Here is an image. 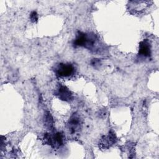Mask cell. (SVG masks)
I'll return each mask as SVG.
<instances>
[{"label":"cell","mask_w":159,"mask_h":159,"mask_svg":"<svg viewBox=\"0 0 159 159\" xmlns=\"http://www.w3.org/2000/svg\"><path fill=\"white\" fill-rule=\"evenodd\" d=\"M43 140L45 144H48L54 148H57L63 143V135L61 132H57L53 135L45 133Z\"/></svg>","instance_id":"obj_1"},{"label":"cell","mask_w":159,"mask_h":159,"mask_svg":"<svg viewBox=\"0 0 159 159\" xmlns=\"http://www.w3.org/2000/svg\"><path fill=\"white\" fill-rule=\"evenodd\" d=\"M117 141L115 133L111 130L107 136H102L99 142V147L101 149H107Z\"/></svg>","instance_id":"obj_2"},{"label":"cell","mask_w":159,"mask_h":159,"mask_svg":"<svg viewBox=\"0 0 159 159\" xmlns=\"http://www.w3.org/2000/svg\"><path fill=\"white\" fill-rule=\"evenodd\" d=\"M75 71L74 66L70 63H60L56 68V74L59 77L71 76Z\"/></svg>","instance_id":"obj_3"},{"label":"cell","mask_w":159,"mask_h":159,"mask_svg":"<svg viewBox=\"0 0 159 159\" xmlns=\"http://www.w3.org/2000/svg\"><path fill=\"white\" fill-rule=\"evenodd\" d=\"M56 95L62 101H70L73 99V94L68 88L65 86L60 85L56 92Z\"/></svg>","instance_id":"obj_4"},{"label":"cell","mask_w":159,"mask_h":159,"mask_svg":"<svg viewBox=\"0 0 159 159\" xmlns=\"http://www.w3.org/2000/svg\"><path fill=\"white\" fill-rule=\"evenodd\" d=\"M81 122L80 117L77 114H74L68 121V127L71 133L73 134L79 131L81 128Z\"/></svg>","instance_id":"obj_5"},{"label":"cell","mask_w":159,"mask_h":159,"mask_svg":"<svg viewBox=\"0 0 159 159\" xmlns=\"http://www.w3.org/2000/svg\"><path fill=\"white\" fill-rule=\"evenodd\" d=\"M139 53L144 57H148L151 55V46L147 40H143L140 42Z\"/></svg>","instance_id":"obj_6"},{"label":"cell","mask_w":159,"mask_h":159,"mask_svg":"<svg viewBox=\"0 0 159 159\" xmlns=\"http://www.w3.org/2000/svg\"><path fill=\"white\" fill-rule=\"evenodd\" d=\"M88 41V34L83 32H78L74 41V45L75 47H86Z\"/></svg>","instance_id":"obj_7"},{"label":"cell","mask_w":159,"mask_h":159,"mask_svg":"<svg viewBox=\"0 0 159 159\" xmlns=\"http://www.w3.org/2000/svg\"><path fill=\"white\" fill-rule=\"evenodd\" d=\"M45 125L49 128L51 129L53 127V120L52 118V116H51L50 113L49 112H46L45 116Z\"/></svg>","instance_id":"obj_8"},{"label":"cell","mask_w":159,"mask_h":159,"mask_svg":"<svg viewBox=\"0 0 159 159\" xmlns=\"http://www.w3.org/2000/svg\"><path fill=\"white\" fill-rule=\"evenodd\" d=\"M30 19L32 22H36L38 20V14L35 11H33L31 12L30 15Z\"/></svg>","instance_id":"obj_9"}]
</instances>
